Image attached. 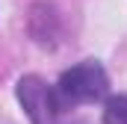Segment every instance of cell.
I'll use <instances>...</instances> for the list:
<instances>
[{"mask_svg": "<svg viewBox=\"0 0 127 124\" xmlns=\"http://www.w3.org/2000/svg\"><path fill=\"white\" fill-rule=\"evenodd\" d=\"M109 89V80H106V71L100 68V62L86 59L74 68H68L59 83H56V100L62 109H71V106H80V103H95L100 100Z\"/></svg>", "mask_w": 127, "mask_h": 124, "instance_id": "cell-1", "label": "cell"}, {"mask_svg": "<svg viewBox=\"0 0 127 124\" xmlns=\"http://www.w3.org/2000/svg\"><path fill=\"white\" fill-rule=\"evenodd\" d=\"M18 100L32 124H59V115L65 112L56 100V92L47 89V83L35 74L18 80Z\"/></svg>", "mask_w": 127, "mask_h": 124, "instance_id": "cell-2", "label": "cell"}, {"mask_svg": "<svg viewBox=\"0 0 127 124\" xmlns=\"http://www.w3.org/2000/svg\"><path fill=\"white\" fill-rule=\"evenodd\" d=\"M103 124H127V94H115L103 106Z\"/></svg>", "mask_w": 127, "mask_h": 124, "instance_id": "cell-3", "label": "cell"}]
</instances>
